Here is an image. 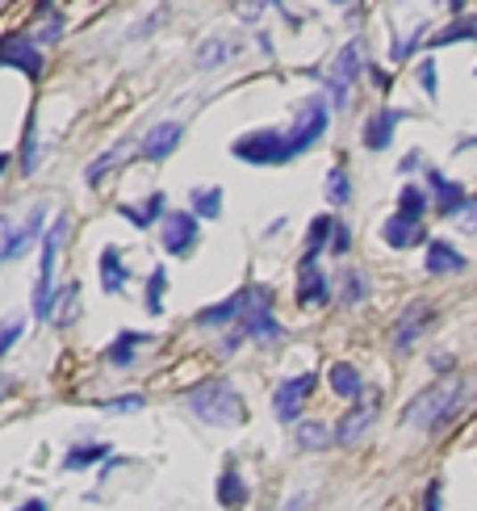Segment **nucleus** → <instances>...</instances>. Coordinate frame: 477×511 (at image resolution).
<instances>
[{"instance_id":"f257e3e1","label":"nucleus","mask_w":477,"mask_h":511,"mask_svg":"<svg viewBox=\"0 0 477 511\" xmlns=\"http://www.w3.org/2000/svg\"><path fill=\"white\" fill-rule=\"evenodd\" d=\"M461 402H465V382H456V377L440 382V386L423 390L419 399H410V407L402 411V424L415 432H436L461 411Z\"/></svg>"},{"instance_id":"f03ea898","label":"nucleus","mask_w":477,"mask_h":511,"mask_svg":"<svg viewBox=\"0 0 477 511\" xmlns=\"http://www.w3.org/2000/svg\"><path fill=\"white\" fill-rule=\"evenodd\" d=\"M189 411L201 419V424H214V428H234V424H243V399H239V390L218 377V382H205L189 394Z\"/></svg>"},{"instance_id":"7ed1b4c3","label":"nucleus","mask_w":477,"mask_h":511,"mask_svg":"<svg viewBox=\"0 0 477 511\" xmlns=\"http://www.w3.org/2000/svg\"><path fill=\"white\" fill-rule=\"evenodd\" d=\"M331 126V105L323 97H306L298 101V110H293V122H289L285 138H289V155L298 160L301 152H310L318 138L327 135Z\"/></svg>"},{"instance_id":"20e7f679","label":"nucleus","mask_w":477,"mask_h":511,"mask_svg":"<svg viewBox=\"0 0 477 511\" xmlns=\"http://www.w3.org/2000/svg\"><path fill=\"white\" fill-rule=\"evenodd\" d=\"M243 164H289L293 155H289V138L285 130H276V126H264V130H251V135H239L231 147Z\"/></svg>"},{"instance_id":"39448f33","label":"nucleus","mask_w":477,"mask_h":511,"mask_svg":"<svg viewBox=\"0 0 477 511\" xmlns=\"http://www.w3.org/2000/svg\"><path fill=\"white\" fill-rule=\"evenodd\" d=\"M68 239V218H55V227L42 235V260H38V290H34V315L51 318V273H55V256Z\"/></svg>"},{"instance_id":"423d86ee","label":"nucleus","mask_w":477,"mask_h":511,"mask_svg":"<svg viewBox=\"0 0 477 511\" xmlns=\"http://www.w3.org/2000/svg\"><path fill=\"white\" fill-rule=\"evenodd\" d=\"M247 335L251 340H264V344H273V340H281V323L273 318V293L268 290H251V298H247Z\"/></svg>"},{"instance_id":"0eeeda50","label":"nucleus","mask_w":477,"mask_h":511,"mask_svg":"<svg viewBox=\"0 0 477 511\" xmlns=\"http://www.w3.org/2000/svg\"><path fill=\"white\" fill-rule=\"evenodd\" d=\"M42 63H46V59H42L38 42L21 38V34H4V38H0V68H21L29 80H38Z\"/></svg>"},{"instance_id":"6e6552de","label":"nucleus","mask_w":477,"mask_h":511,"mask_svg":"<svg viewBox=\"0 0 477 511\" xmlns=\"http://www.w3.org/2000/svg\"><path fill=\"white\" fill-rule=\"evenodd\" d=\"M314 382H318L314 374H298V377H285V382L276 386L273 411H276V419H281V424H298V411H301V402L310 399Z\"/></svg>"},{"instance_id":"1a4fd4ad","label":"nucleus","mask_w":477,"mask_h":511,"mask_svg":"<svg viewBox=\"0 0 477 511\" xmlns=\"http://www.w3.org/2000/svg\"><path fill=\"white\" fill-rule=\"evenodd\" d=\"M160 239H164V248L172 256H189L197 248V214L189 210H177V214H168L164 227H160Z\"/></svg>"},{"instance_id":"9d476101","label":"nucleus","mask_w":477,"mask_h":511,"mask_svg":"<svg viewBox=\"0 0 477 511\" xmlns=\"http://www.w3.org/2000/svg\"><path fill=\"white\" fill-rule=\"evenodd\" d=\"M180 135H185L180 122H155L147 135H143V160H151V164L168 160V155L180 147Z\"/></svg>"},{"instance_id":"9b49d317","label":"nucleus","mask_w":477,"mask_h":511,"mask_svg":"<svg viewBox=\"0 0 477 511\" xmlns=\"http://www.w3.org/2000/svg\"><path fill=\"white\" fill-rule=\"evenodd\" d=\"M298 298L306 306H323L331 298L327 276H323V268H318L314 256H301V264H298Z\"/></svg>"},{"instance_id":"f8f14e48","label":"nucleus","mask_w":477,"mask_h":511,"mask_svg":"<svg viewBox=\"0 0 477 511\" xmlns=\"http://www.w3.org/2000/svg\"><path fill=\"white\" fill-rule=\"evenodd\" d=\"M423 218H410V214H390L382 227V239L390 243V248H415V243H423Z\"/></svg>"},{"instance_id":"ddd939ff","label":"nucleus","mask_w":477,"mask_h":511,"mask_svg":"<svg viewBox=\"0 0 477 511\" xmlns=\"http://www.w3.org/2000/svg\"><path fill=\"white\" fill-rule=\"evenodd\" d=\"M427 318H432V306H423V302L407 306V315L398 318V327H394V352H410L415 348L419 332L427 327Z\"/></svg>"},{"instance_id":"4468645a","label":"nucleus","mask_w":477,"mask_h":511,"mask_svg":"<svg viewBox=\"0 0 477 511\" xmlns=\"http://www.w3.org/2000/svg\"><path fill=\"white\" fill-rule=\"evenodd\" d=\"M407 113L402 110H382V113H373L365 122V147L368 152H385L390 143H394V130H398V122H402Z\"/></svg>"},{"instance_id":"2eb2a0df","label":"nucleus","mask_w":477,"mask_h":511,"mask_svg":"<svg viewBox=\"0 0 477 511\" xmlns=\"http://www.w3.org/2000/svg\"><path fill=\"white\" fill-rule=\"evenodd\" d=\"M465 256L456 248H452V243H444V239H432V243H427V256H423V268H427V273L432 276H444V273H461L465 268Z\"/></svg>"},{"instance_id":"dca6fc26","label":"nucleus","mask_w":477,"mask_h":511,"mask_svg":"<svg viewBox=\"0 0 477 511\" xmlns=\"http://www.w3.org/2000/svg\"><path fill=\"white\" fill-rule=\"evenodd\" d=\"M247 298H251V290H239L234 298H226V302L205 306L201 315H197V327H226V323H234L239 310H247Z\"/></svg>"},{"instance_id":"f3484780","label":"nucleus","mask_w":477,"mask_h":511,"mask_svg":"<svg viewBox=\"0 0 477 511\" xmlns=\"http://www.w3.org/2000/svg\"><path fill=\"white\" fill-rule=\"evenodd\" d=\"M126 281H130V268L122 264V251L105 248L101 251V285H105V293H122Z\"/></svg>"},{"instance_id":"a211bd4d","label":"nucleus","mask_w":477,"mask_h":511,"mask_svg":"<svg viewBox=\"0 0 477 511\" xmlns=\"http://www.w3.org/2000/svg\"><path fill=\"white\" fill-rule=\"evenodd\" d=\"M368 424H373V411H368V407H356V411H348V415L340 419V432H335V441H340L343 449H352L356 441H365Z\"/></svg>"},{"instance_id":"6ab92c4d","label":"nucleus","mask_w":477,"mask_h":511,"mask_svg":"<svg viewBox=\"0 0 477 511\" xmlns=\"http://www.w3.org/2000/svg\"><path fill=\"white\" fill-rule=\"evenodd\" d=\"M427 180H432V189H436V202H440V210L448 214V210H456L465 202V185H456V180H448L444 172H427Z\"/></svg>"},{"instance_id":"aec40b11","label":"nucleus","mask_w":477,"mask_h":511,"mask_svg":"<svg viewBox=\"0 0 477 511\" xmlns=\"http://www.w3.org/2000/svg\"><path fill=\"white\" fill-rule=\"evenodd\" d=\"M298 444L306 449V453H323L331 444V428L323 424V419H301L298 424Z\"/></svg>"},{"instance_id":"412c9836","label":"nucleus","mask_w":477,"mask_h":511,"mask_svg":"<svg viewBox=\"0 0 477 511\" xmlns=\"http://www.w3.org/2000/svg\"><path fill=\"white\" fill-rule=\"evenodd\" d=\"M138 344H151V335L126 332L122 340H118V344H113L110 352H105V357H110V365H113V369H130V365H135V348H138Z\"/></svg>"},{"instance_id":"4be33fe9","label":"nucleus","mask_w":477,"mask_h":511,"mask_svg":"<svg viewBox=\"0 0 477 511\" xmlns=\"http://www.w3.org/2000/svg\"><path fill=\"white\" fill-rule=\"evenodd\" d=\"M189 206H193V214H197V218H218V214H222V189H214V185L193 189Z\"/></svg>"},{"instance_id":"5701e85b","label":"nucleus","mask_w":477,"mask_h":511,"mask_svg":"<svg viewBox=\"0 0 477 511\" xmlns=\"http://www.w3.org/2000/svg\"><path fill=\"white\" fill-rule=\"evenodd\" d=\"M327 382H331V390H335L340 399H360V374H356L352 365H331Z\"/></svg>"},{"instance_id":"b1692460","label":"nucleus","mask_w":477,"mask_h":511,"mask_svg":"<svg viewBox=\"0 0 477 511\" xmlns=\"http://www.w3.org/2000/svg\"><path fill=\"white\" fill-rule=\"evenodd\" d=\"M243 499H247V482L239 478V470H226L218 478V503L222 507H239Z\"/></svg>"},{"instance_id":"393cba45","label":"nucleus","mask_w":477,"mask_h":511,"mask_svg":"<svg viewBox=\"0 0 477 511\" xmlns=\"http://www.w3.org/2000/svg\"><path fill=\"white\" fill-rule=\"evenodd\" d=\"M360 71H365V46L360 42H348L340 51V80H360Z\"/></svg>"},{"instance_id":"a878e982","label":"nucleus","mask_w":477,"mask_h":511,"mask_svg":"<svg viewBox=\"0 0 477 511\" xmlns=\"http://www.w3.org/2000/svg\"><path fill=\"white\" fill-rule=\"evenodd\" d=\"M427 202H432V197H427V189H423V185H407V189L398 194V214L423 218V214H427Z\"/></svg>"},{"instance_id":"bb28decb","label":"nucleus","mask_w":477,"mask_h":511,"mask_svg":"<svg viewBox=\"0 0 477 511\" xmlns=\"http://www.w3.org/2000/svg\"><path fill=\"white\" fill-rule=\"evenodd\" d=\"M101 457H110V444H76L63 466H68V470H88V466H96Z\"/></svg>"},{"instance_id":"cd10ccee","label":"nucleus","mask_w":477,"mask_h":511,"mask_svg":"<svg viewBox=\"0 0 477 511\" xmlns=\"http://www.w3.org/2000/svg\"><path fill=\"white\" fill-rule=\"evenodd\" d=\"M160 214H164V194H151V197H147V206H143V210L122 206V218H130L135 227H143V231H147V227H151L155 218H160Z\"/></svg>"},{"instance_id":"c85d7f7f","label":"nucleus","mask_w":477,"mask_h":511,"mask_svg":"<svg viewBox=\"0 0 477 511\" xmlns=\"http://www.w3.org/2000/svg\"><path fill=\"white\" fill-rule=\"evenodd\" d=\"M226 55H231V42L226 38H205L197 46V68H218Z\"/></svg>"},{"instance_id":"c756f323","label":"nucleus","mask_w":477,"mask_h":511,"mask_svg":"<svg viewBox=\"0 0 477 511\" xmlns=\"http://www.w3.org/2000/svg\"><path fill=\"white\" fill-rule=\"evenodd\" d=\"M477 38V21L473 17H465L461 26H448L440 29V34H432V46H448V42H473Z\"/></svg>"},{"instance_id":"7c9ffc66","label":"nucleus","mask_w":477,"mask_h":511,"mask_svg":"<svg viewBox=\"0 0 477 511\" xmlns=\"http://www.w3.org/2000/svg\"><path fill=\"white\" fill-rule=\"evenodd\" d=\"M335 235V218H314L310 222V239H306V256H318V248H327V239Z\"/></svg>"},{"instance_id":"2f4dec72","label":"nucleus","mask_w":477,"mask_h":511,"mask_svg":"<svg viewBox=\"0 0 477 511\" xmlns=\"http://www.w3.org/2000/svg\"><path fill=\"white\" fill-rule=\"evenodd\" d=\"M126 147H130V143H113L110 152H105V155H101V160H96L93 168H88V172H84V177H88V185H96V180L105 177V172H110V168H113V164H118V160H122V155H126Z\"/></svg>"},{"instance_id":"473e14b6","label":"nucleus","mask_w":477,"mask_h":511,"mask_svg":"<svg viewBox=\"0 0 477 511\" xmlns=\"http://www.w3.org/2000/svg\"><path fill=\"white\" fill-rule=\"evenodd\" d=\"M164 285H168L164 268H155V273L147 276V310L151 315H164Z\"/></svg>"},{"instance_id":"72a5a7b5","label":"nucleus","mask_w":477,"mask_h":511,"mask_svg":"<svg viewBox=\"0 0 477 511\" xmlns=\"http://www.w3.org/2000/svg\"><path fill=\"white\" fill-rule=\"evenodd\" d=\"M448 218L461 227V231H469V235H477V197H465L456 210H448Z\"/></svg>"},{"instance_id":"f704fd0d","label":"nucleus","mask_w":477,"mask_h":511,"mask_svg":"<svg viewBox=\"0 0 477 511\" xmlns=\"http://www.w3.org/2000/svg\"><path fill=\"white\" fill-rule=\"evenodd\" d=\"M17 231H21V227H17L13 218H4V214H0V264L13 260V251H17Z\"/></svg>"},{"instance_id":"c9c22d12","label":"nucleus","mask_w":477,"mask_h":511,"mask_svg":"<svg viewBox=\"0 0 477 511\" xmlns=\"http://www.w3.org/2000/svg\"><path fill=\"white\" fill-rule=\"evenodd\" d=\"M327 197L335 202V206H343V202L352 197V185H348V172H343V168H331V177H327Z\"/></svg>"},{"instance_id":"e433bc0d","label":"nucleus","mask_w":477,"mask_h":511,"mask_svg":"<svg viewBox=\"0 0 477 511\" xmlns=\"http://www.w3.org/2000/svg\"><path fill=\"white\" fill-rule=\"evenodd\" d=\"M21 332H26V318L13 315V318H4V327H0V357L9 352V348L21 340Z\"/></svg>"},{"instance_id":"4c0bfd02","label":"nucleus","mask_w":477,"mask_h":511,"mask_svg":"<svg viewBox=\"0 0 477 511\" xmlns=\"http://www.w3.org/2000/svg\"><path fill=\"white\" fill-rule=\"evenodd\" d=\"M365 293H368V276L348 268V273H343V298H348V302H360Z\"/></svg>"},{"instance_id":"58836bf2","label":"nucleus","mask_w":477,"mask_h":511,"mask_svg":"<svg viewBox=\"0 0 477 511\" xmlns=\"http://www.w3.org/2000/svg\"><path fill=\"white\" fill-rule=\"evenodd\" d=\"M419 84H423V93H427V97H436V93H440V88H436V59H423Z\"/></svg>"},{"instance_id":"ea45409f","label":"nucleus","mask_w":477,"mask_h":511,"mask_svg":"<svg viewBox=\"0 0 477 511\" xmlns=\"http://www.w3.org/2000/svg\"><path fill=\"white\" fill-rule=\"evenodd\" d=\"M331 248H335V256H343V251L352 248V235H348V227H343V222H335V235H331Z\"/></svg>"},{"instance_id":"a19ab883","label":"nucleus","mask_w":477,"mask_h":511,"mask_svg":"<svg viewBox=\"0 0 477 511\" xmlns=\"http://www.w3.org/2000/svg\"><path fill=\"white\" fill-rule=\"evenodd\" d=\"M63 38V17H51V26L42 29V42H59Z\"/></svg>"},{"instance_id":"79ce46f5","label":"nucleus","mask_w":477,"mask_h":511,"mask_svg":"<svg viewBox=\"0 0 477 511\" xmlns=\"http://www.w3.org/2000/svg\"><path fill=\"white\" fill-rule=\"evenodd\" d=\"M259 4H264V0H239V17H243V21H256Z\"/></svg>"},{"instance_id":"37998d69","label":"nucleus","mask_w":477,"mask_h":511,"mask_svg":"<svg viewBox=\"0 0 477 511\" xmlns=\"http://www.w3.org/2000/svg\"><path fill=\"white\" fill-rule=\"evenodd\" d=\"M143 407V399H113L110 402V411H138Z\"/></svg>"},{"instance_id":"c03bdc74","label":"nucleus","mask_w":477,"mask_h":511,"mask_svg":"<svg viewBox=\"0 0 477 511\" xmlns=\"http://www.w3.org/2000/svg\"><path fill=\"white\" fill-rule=\"evenodd\" d=\"M427 511H440V482L427 486Z\"/></svg>"},{"instance_id":"a18cd8bd","label":"nucleus","mask_w":477,"mask_h":511,"mask_svg":"<svg viewBox=\"0 0 477 511\" xmlns=\"http://www.w3.org/2000/svg\"><path fill=\"white\" fill-rule=\"evenodd\" d=\"M17 511H46V503H42V499H29V503H21Z\"/></svg>"},{"instance_id":"49530a36","label":"nucleus","mask_w":477,"mask_h":511,"mask_svg":"<svg viewBox=\"0 0 477 511\" xmlns=\"http://www.w3.org/2000/svg\"><path fill=\"white\" fill-rule=\"evenodd\" d=\"M4 168H9V155H0V172H4Z\"/></svg>"},{"instance_id":"de8ad7c7","label":"nucleus","mask_w":477,"mask_h":511,"mask_svg":"<svg viewBox=\"0 0 477 511\" xmlns=\"http://www.w3.org/2000/svg\"><path fill=\"white\" fill-rule=\"evenodd\" d=\"M331 4H352V0H331Z\"/></svg>"}]
</instances>
